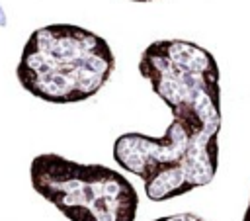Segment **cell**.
I'll return each mask as SVG.
<instances>
[{"mask_svg":"<svg viewBox=\"0 0 250 221\" xmlns=\"http://www.w3.org/2000/svg\"><path fill=\"white\" fill-rule=\"evenodd\" d=\"M139 72L170 108L162 137L123 133L113 143L115 162L139 176L152 201H166L211 184L219 166L221 84L215 57L186 39L150 43Z\"/></svg>","mask_w":250,"mask_h":221,"instance_id":"6da1fadb","label":"cell"},{"mask_svg":"<svg viewBox=\"0 0 250 221\" xmlns=\"http://www.w3.org/2000/svg\"><path fill=\"white\" fill-rule=\"evenodd\" d=\"M115 70L109 43L74 23H49L27 37L16 68L21 88L49 104L96 96Z\"/></svg>","mask_w":250,"mask_h":221,"instance_id":"7a4b0ae2","label":"cell"},{"mask_svg":"<svg viewBox=\"0 0 250 221\" xmlns=\"http://www.w3.org/2000/svg\"><path fill=\"white\" fill-rule=\"evenodd\" d=\"M33 190L70 221H135L139 194L117 170L43 153L31 160Z\"/></svg>","mask_w":250,"mask_h":221,"instance_id":"3957f363","label":"cell"},{"mask_svg":"<svg viewBox=\"0 0 250 221\" xmlns=\"http://www.w3.org/2000/svg\"><path fill=\"white\" fill-rule=\"evenodd\" d=\"M154 221H203L199 215L195 213H176V215H166V217H158Z\"/></svg>","mask_w":250,"mask_h":221,"instance_id":"277c9868","label":"cell"},{"mask_svg":"<svg viewBox=\"0 0 250 221\" xmlns=\"http://www.w3.org/2000/svg\"><path fill=\"white\" fill-rule=\"evenodd\" d=\"M242 221H250V201H248V207H246V213H244V219Z\"/></svg>","mask_w":250,"mask_h":221,"instance_id":"5b68a950","label":"cell"},{"mask_svg":"<svg viewBox=\"0 0 250 221\" xmlns=\"http://www.w3.org/2000/svg\"><path fill=\"white\" fill-rule=\"evenodd\" d=\"M131 2H152V0H131Z\"/></svg>","mask_w":250,"mask_h":221,"instance_id":"8992f818","label":"cell"}]
</instances>
